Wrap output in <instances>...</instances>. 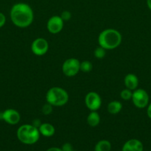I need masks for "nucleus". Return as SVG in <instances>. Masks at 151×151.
Instances as JSON below:
<instances>
[{
  "label": "nucleus",
  "instance_id": "nucleus-1",
  "mask_svg": "<svg viewBox=\"0 0 151 151\" xmlns=\"http://www.w3.org/2000/svg\"><path fill=\"white\" fill-rule=\"evenodd\" d=\"M10 19L16 27L25 28L29 27L33 21L34 14L33 9L26 3H17L10 10Z\"/></svg>",
  "mask_w": 151,
  "mask_h": 151
},
{
  "label": "nucleus",
  "instance_id": "nucleus-2",
  "mask_svg": "<svg viewBox=\"0 0 151 151\" xmlns=\"http://www.w3.org/2000/svg\"><path fill=\"white\" fill-rule=\"evenodd\" d=\"M122 37L121 33L115 29H106L99 35L98 42L99 46L105 50H113L121 44Z\"/></svg>",
  "mask_w": 151,
  "mask_h": 151
},
{
  "label": "nucleus",
  "instance_id": "nucleus-3",
  "mask_svg": "<svg viewBox=\"0 0 151 151\" xmlns=\"http://www.w3.org/2000/svg\"><path fill=\"white\" fill-rule=\"evenodd\" d=\"M16 136L19 141L25 145H33L38 141L40 133L33 125L25 124L18 128Z\"/></svg>",
  "mask_w": 151,
  "mask_h": 151
},
{
  "label": "nucleus",
  "instance_id": "nucleus-4",
  "mask_svg": "<svg viewBox=\"0 0 151 151\" xmlns=\"http://www.w3.org/2000/svg\"><path fill=\"white\" fill-rule=\"evenodd\" d=\"M69 100V95L66 90L61 87H52L46 94L47 103L53 106L61 107L66 104Z\"/></svg>",
  "mask_w": 151,
  "mask_h": 151
},
{
  "label": "nucleus",
  "instance_id": "nucleus-5",
  "mask_svg": "<svg viewBox=\"0 0 151 151\" xmlns=\"http://www.w3.org/2000/svg\"><path fill=\"white\" fill-rule=\"evenodd\" d=\"M131 100L134 106L138 109H144L149 104V95L142 88H136L133 91Z\"/></svg>",
  "mask_w": 151,
  "mask_h": 151
},
{
  "label": "nucleus",
  "instance_id": "nucleus-6",
  "mask_svg": "<svg viewBox=\"0 0 151 151\" xmlns=\"http://www.w3.org/2000/svg\"><path fill=\"white\" fill-rule=\"evenodd\" d=\"M81 62L76 58H68L62 64V72L67 77H74L80 71Z\"/></svg>",
  "mask_w": 151,
  "mask_h": 151
},
{
  "label": "nucleus",
  "instance_id": "nucleus-7",
  "mask_svg": "<svg viewBox=\"0 0 151 151\" xmlns=\"http://www.w3.org/2000/svg\"><path fill=\"white\" fill-rule=\"evenodd\" d=\"M85 106L90 111L99 110L102 106V99L99 94L95 91L87 93L84 98Z\"/></svg>",
  "mask_w": 151,
  "mask_h": 151
},
{
  "label": "nucleus",
  "instance_id": "nucleus-8",
  "mask_svg": "<svg viewBox=\"0 0 151 151\" xmlns=\"http://www.w3.org/2000/svg\"><path fill=\"white\" fill-rule=\"evenodd\" d=\"M49 49V44L44 38H37L31 44V51L37 56L44 55Z\"/></svg>",
  "mask_w": 151,
  "mask_h": 151
},
{
  "label": "nucleus",
  "instance_id": "nucleus-9",
  "mask_svg": "<svg viewBox=\"0 0 151 151\" xmlns=\"http://www.w3.org/2000/svg\"><path fill=\"white\" fill-rule=\"evenodd\" d=\"M0 119H2L9 125H14L19 122L21 119L19 111L13 109H6L2 113H0Z\"/></svg>",
  "mask_w": 151,
  "mask_h": 151
},
{
  "label": "nucleus",
  "instance_id": "nucleus-10",
  "mask_svg": "<svg viewBox=\"0 0 151 151\" xmlns=\"http://www.w3.org/2000/svg\"><path fill=\"white\" fill-rule=\"evenodd\" d=\"M64 21L59 16H53L49 19L47 23V30L52 34H57L62 30Z\"/></svg>",
  "mask_w": 151,
  "mask_h": 151
},
{
  "label": "nucleus",
  "instance_id": "nucleus-11",
  "mask_svg": "<svg viewBox=\"0 0 151 151\" xmlns=\"http://www.w3.org/2000/svg\"><path fill=\"white\" fill-rule=\"evenodd\" d=\"M144 146L141 141L136 139H132L124 143L122 151H143Z\"/></svg>",
  "mask_w": 151,
  "mask_h": 151
},
{
  "label": "nucleus",
  "instance_id": "nucleus-12",
  "mask_svg": "<svg viewBox=\"0 0 151 151\" xmlns=\"http://www.w3.org/2000/svg\"><path fill=\"white\" fill-rule=\"evenodd\" d=\"M124 82L126 88L131 91H134L139 86V78L135 74L129 73L124 77Z\"/></svg>",
  "mask_w": 151,
  "mask_h": 151
},
{
  "label": "nucleus",
  "instance_id": "nucleus-13",
  "mask_svg": "<svg viewBox=\"0 0 151 151\" xmlns=\"http://www.w3.org/2000/svg\"><path fill=\"white\" fill-rule=\"evenodd\" d=\"M38 131H39L40 134L42 135L43 137H50L54 135L56 130L53 125L45 122V123H41L40 125V126L38 127Z\"/></svg>",
  "mask_w": 151,
  "mask_h": 151
},
{
  "label": "nucleus",
  "instance_id": "nucleus-14",
  "mask_svg": "<svg viewBox=\"0 0 151 151\" xmlns=\"http://www.w3.org/2000/svg\"><path fill=\"white\" fill-rule=\"evenodd\" d=\"M101 118L99 113L96 111H90L87 118V122L90 127H96L100 123Z\"/></svg>",
  "mask_w": 151,
  "mask_h": 151
},
{
  "label": "nucleus",
  "instance_id": "nucleus-15",
  "mask_svg": "<svg viewBox=\"0 0 151 151\" xmlns=\"http://www.w3.org/2000/svg\"><path fill=\"white\" fill-rule=\"evenodd\" d=\"M122 109V104L119 101L113 100L107 105V111L111 114H117Z\"/></svg>",
  "mask_w": 151,
  "mask_h": 151
},
{
  "label": "nucleus",
  "instance_id": "nucleus-16",
  "mask_svg": "<svg viewBox=\"0 0 151 151\" xmlns=\"http://www.w3.org/2000/svg\"><path fill=\"white\" fill-rule=\"evenodd\" d=\"M95 151H110L111 143L108 140H101L96 143Z\"/></svg>",
  "mask_w": 151,
  "mask_h": 151
},
{
  "label": "nucleus",
  "instance_id": "nucleus-17",
  "mask_svg": "<svg viewBox=\"0 0 151 151\" xmlns=\"http://www.w3.org/2000/svg\"><path fill=\"white\" fill-rule=\"evenodd\" d=\"M93 69V64L89 60H84L80 63V70L83 72H90Z\"/></svg>",
  "mask_w": 151,
  "mask_h": 151
},
{
  "label": "nucleus",
  "instance_id": "nucleus-18",
  "mask_svg": "<svg viewBox=\"0 0 151 151\" xmlns=\"http://www.w3.org/2000/svg\"><path fill=\"white\" fill-rule=\"evenodd\" d=\"M132 95H133V91L128 88H124L120 93V97L124 100H130L132 99Z\"/></svg>",
  "mask_w": 151,
  "mask_h": 151
},
{
  "label": "nucleus",
  "instance_id": "nucleus-19",
  "mask_svg": "<svg viewBox=\"0 0 151 151\" xmlns=\"http://www.w3.org/2000/svg\"><path fill=\"white\" fill-rule=\"evenodd\" d=\"M94 55L97 59H102L106 55V50L102 47L99 46L95 50Z\"/></svg>",
  "mask_w": 151,
  "mask_h": 151
},
{
  "label": "nucleus",
  "instance_id": "nucleus-20",
  "mask_svg": "<svg viewBox=\"0 0 151 151\" xmlns=\"http://www.w3.org/2000/svg\"><path fill=\"white\" fill-rule=\"evenodd\" d=\"M53 111V106H51L50 104H49L48 103H47L46 104H44V106L41 108V112H42L43 114L44 115H49L52 113Z\"/></svg>",
  "mask_w": 151,
  "mask_h": 151
},
{
  "label": "nucleus",
  "instance_id": "nucleus-21",
  "mask_svg": "<svg viewBox=\"0 0 151 151\" xmlns=\"http://www.w3.org/2000/svg\"><path fill=\"white\" fill-rule=\"evenodd\" d=\"M71 16L72 15H71L70 12L68 11V10H65V11L62 13L60 17L62 18V19L64 22H67V21H69L71 19Z\"/></svg>",
  "mask_w": 151,
  "mask_h": 151
},
{
  "label": "nucleus",
  "instance_id": "nucleus-22",
  "mask_svg": "<svg viewBox=\"0 0 151 151\" xmlns=\"http://www.w3.org/2000/svg\"><path fill=\"white\" fill-rule=\"evenodd\" d=\"M62 151H72L73 150V146L70 143L67 142L62 145Z\"/></svg>",
  "mask_w": 151,
  "mask_h": 151
},
{
  "label": "nucleus",
  "instance_id": "nucleus-23",
  "mask_svg": "<svg viewBox=\"0 0 151 151\" xmlns=\"http://www.w3.org/2000/svg\"><path fill=\"white\" fill-rule=\"evenodd\" d=\"M5 22H6L5 16H4L2 13H0V28H1V27L4 26V24H5Z\"/></svg>",
  "mask_w": 151,
  "mask_h": 151
},
{
  "label": "nucleus",
  "instance_id": "nucleus-24",
  "mask_svg": "<svg viewBox=\"0 0 151 151\" xmlns=\"http://www.w3.org/2000/svg\"><path fill=\"white\" fill-rule=\"evenodd\" d=\"M147 114L148 117L151 119V103L148 104L147 109Z\"/></svg>",
  "mask_w": 151,
  "mask_h": 151
},
{
  "label": "nucleus",
  "instance_id": "nucleus-25",
  "mask_svg": "<svg viewBox=\"0 0 151 151\" xmlns=\"http://www.w3.org/2000/svg\"><path fill=\"white\" fill-rule=\"evenodd\" d=\"M47 151H62V148H59V147H53L47 149Z\"/></svg>",
  "mask_w": 151,
  "mask_h": 151
},
{
  "label": "nucleus",
  "instance_id": "nucleus-26",
  "mask_svg": "<svg viewBox=\"0 0 151 151\" xmlns=\"http://www.w3.org/2000/svg\"><path fill=\"white\" fill-rule=\"evenodd\" d=\"M147 4L148 8L151 10V0H147Z\"/></svg>",
  "mask_w": 151,
  "mask_h": 151
},
{
  "label": "nucleus",
  "instance_id": "nucleus-27",
  "mask_svg": "<svg viewBox=\"0 0 151 151\" xmlns=\"http://www.w3.org/2000/svg\"><path fill=\"white\" fill-rule=\"evenodd\" d=\"M72 151H75V150H72Z\"/></svg>",
  "mask_w": 151,
  "mask_h": 151
}]
</instances>
